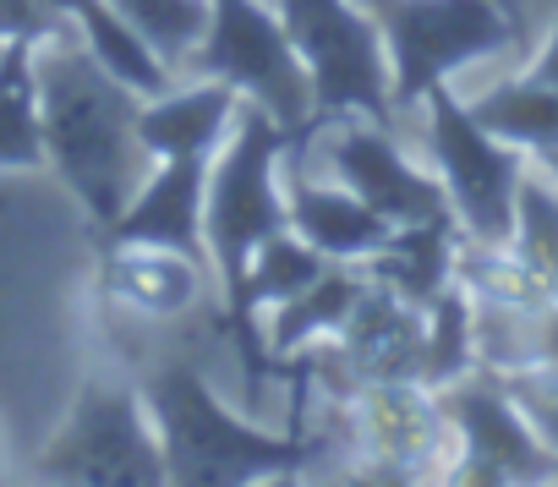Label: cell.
Listing matches in <instances>:
<instances>
[{
	"instance_id": "cell-1",
	"label": "cell",
	"mask_w": 558,
	"mask_h": 487,
	"mask_svg": "<svg viewBox=\"0 0 558 487\" xmlns=\"http://www.w3.org/2000/svg\"><path fill=\"white\" fill-rule=\"evenodd\" d=\"M34 83H39V126L50 165L77 192V203L99 224H110L159 165L137 137L143 94L94 56L77 23H61L34 45Z\"/></svg>"
},
{
	"instance_id": "cell-2",
	"label": "cell",
	"mask_w": 558,
	"mask_h": 487,
	"mask_svg": "<svg viewBox=\"0 0 558 487\" xmlns=\"http://www.w3.org/2000/svg\"><path fill=\"white\" fill-rule=\"evenodd\" d=\"M148 416L159 427V454H165V482H192V487H241L257 476H291L307 471L318 443L307 427L296 433H268L241 422L230 405L214 400V389L192 367H165L143 389Z\"/></svg>"
},
{
	"instance_id": "cell-3",
	"label": "cell",
	"mask_w": 558,
	"mask_h": 487,
	"mask_svg": "<svg viewBox=\"0 0 558 487\" xmlns=\"http://www.w3.org/2000/svg\"><path fill=\"white\" fill-rule=\"evenodd\" d=\"M286 148H291V132L279 126L263 105L241 99L230 137L208 159V181H203V247H208V264L219 275L225 307L235 302L252 253L263 247L268 235L291 230Z\"/></svg>"
},
{
	"instance_id": "cell-4",
	"label": "cell",
	"mask_w": 558,
	"mask_h": 487,
	"mask_svg": "<svg viewBox=\"0 0 558 487\" xmlns=\"http://www.w3.org/2000/svg\"><path fill=\"white\" fill-rule=\"evenodd\" d=\"M362 7L389 50L395 110H416L433 83H454L465 66L520 45V28L498 0H362Z\"/></svg>"
},
{
	"instance_id": "cell-5",
	"label": "cell",
	"mask_w": 558,
	"mask_h": 487,
	"mask_svg": "<svg viewBox=\"0 0 558 487\" xmlns=\"http://www.w3.org/2000/svg\"><path fill=\"white\" fill-rule=\"evenodd\" d=\"M186 77H219L241 99L263 105L291 137L318 132L313 72L302 66L286 23L263 0H208V28L186 61Z\"/></svg>"
},
{
	"instance_id": "cell-6",
	"label": "cell",
	"mask_w": 558,
	"mask_h": 487,
	"mask_svg": "<svg viewBox=\"0 0 558 487\" xmlns=\"http://www.w3.org/2000/svg\"><path fill=\"white\" fill-rule=\"evenodd\" d=\"M302 66L313 72L318 121L367 115L378 126L395 121V77L389 50L362 0H274Z\"/></svg>"
},
{
	"instance_id": "cell-7",
	"label": "cell",
	"mask_w": 558,
	"mask_h": 487,
	"mask_svg": "<svg viewBox=\"0 0 558 487\" xmlns=\"http://www.w3.org/2000/svg\"><path fill=\"white\" fill-rule=\"evenodd\" d=\"M422 115H427V154H433L438 181L449 192L460 235L465 241H509L514 192H520L531 154L498 143L449 83H433L422 94Z\"/></svg>"
},
{
	"instance_id": "cell-8",
	"label": "cell",
	"mask_w": 558,
	"mask_h": 487,
	"mask_svg": "<svg viewBox=\"0 0 558 487\" xmlns=\"http://www.w3.org/2000/svg\"><path fill=\"white\" fill-rule=\"evenodd\" d=\"M34 471L50 482H116V487L165 482V454L148 400L121 383L88 378Z\"/></svg>"
},
{
	"instance_id": "cell-9",
	"label": "cell",
	"mask_w": 558,
	"mask_h": 487,
	"mask_svg": "<svg viewBox=\"0 0 558 487\" xmlns=\"http://www.w3.org/2000/svg\"><path fill=\"white\" fill-rule=\"evenodd\" d=\"M444 416L454 427V476H482V482H536L558 476V449L531 427L509 383L487 367H471L465 378L438 389Z\"/></svg>"
},
{
	"instance_id": "cell-10",
	"label": "cell",
	"mask_w": 558,
	"mask_h": 487,
	"mask_svg": "<svg viewBox=\"0 0 558 487\" xmlns=\"http://www.w3.org/2000/svg\"><path fill=\"white\" fill-rule=\"evenodd\" d=\"M318 132H324L318 137L324 170L345 192H356L373 214H384L389 224H422V219L454 214L444 181L427 175V170H416L400 154V143H389V126H378L367 115L362 121L356 115H335V126L318 121Z\"/></svg>"
},
{
	"instance_id": "cell-11",
	"label": "cell",
	"mask_w": 558,
	"mask_h": 487,
	"mask_svg": "<svg viewBox=\"0 0 558 487\" xmlns=\"http://www.w3.org/2000/svg\"><path fill=\"white\" fill-rule=\"evenodd\" d=\"M203 181H208V159H159L148 170V181L132 192V203L105 224L110 247H170L208 269Z\"/></svg>"
},
{
	"instance_id": "cell-12",
	"label": "cell",
	"mask_w": 558,
	"mask_h": 487,
	"mask_svg": "<svg viewBox=\"0 0 558 487\" xmlns=\"http://www.w3.org/2000/svg\"><path fill=\"white\" fill-rule=\"evenodd\" d=\"M422 340H427V307L384 291L367 280L362 302L351 307L345 329H340V362L362 378V383H422Z\"/></svg>"
},
{
	"instance_id": "cell-13",
	"label": "cell",
	"mask_w": 558,
	"mask_h": 487,
	"mask_svg": "<svg viewBox=\"0 0 558 487\" xmlns=\"http://www.w3.org/2000/svg\"><path fill=\"white\" fill-rule=\"evenodd\" d=\"M362 427L373 454H384V471L416 476V471H438V449L454 443V427L444 416L438 389L427 383H367L362 400Z\"/></svg>"
},
{
	"instance_id": "cell-14",
	"label": "cell",
	"mask_w": 558,
	"mask_h": 487,
	"mask_svg": "<svg viewBox=\"0 0 558 487\" xmlns=\"http://www.w3.org/2000/svg\"><path fill=\"white\" fill-rule=\"evenodd\" d=\"M235 110H241V88L219 77H192L181 88L170 83L165 94L143 99L137 137L148 143L154 159H214L235 126Z\"/></svg>"
},
{
	"instance_id": "cell-15",
	"label": "cell",
	"mask_w": 558,
	"mask_h": 487,
	"mask_svg": "<svg viewBox=\"0 0 558 487\" xmlns=\"http://www.w3.org/2000/svg\"><path fill=\"white\" fill-rule=\"evenodd\" d=\"M286 208H291V230L318 247L335 264H367L384 241H389V219L373 214L356 192H345L335 175L329 181H307L286 170Z\"/></svg>"
},
{
	"instance_id": "cell-16",
	"label": "cell",
	"mask_w": 558,
	"mask_h": 487,
	"mask_svg": "<svg viewBox=\"0 0 558 487\" xmlns=\"http://www.w3.org/2000/svg\"><path fill=\"white\" fill-rule=\"evenodd\" d=\"M454 258H460V219L438 214L422 224H395L389 241L362 264V275L416 307H427L449 280H454Z\"/></svg>"
},
{
	"instance_id": "cell-17",
	"label": "cell",
	"mask_w": 558,
	"mask_h": 487,
	"mask_svg": "<svg viewBox=\"0 0 558 487\" xmlns=\"http://www.w3.org/2000/svg\"><path fill=\"white\" fill-rule=\"evenodd\" d=\"M362 291H367L362 269L329 264L307 291H296L291 302H279V307H268V334H263L268 356H296V351H313L318 340L340 334L351 307L362 302Z\"/></svg>"
},
{
	"instance_id": "cell-18",
	"label": "cell",
	"mask_w": 558,
	"mask_h": 487,
	"mask_svg": "<svg viewBox=\"0 0 558 487\" xmlns=\"http://www.w3.org/2000/svg\"><path fill=\"white\" fill-rule=\"evenodd\" d=\"M105 285L116 302L148 318H175L203 296V264L170 253V247H110Z\"/></svg>"
},
{
	"instance_id": "cell-19",
	"label": "cell",
	"mask_w": 558,
	"mask_h": 487,
	"mask_svg": "<svg viewBox=\"0 0 558 487\" xmlns=\"http://www.w3.org/2000/svg\"><path fill=\"white\" fill-rule=\"evenodd\" d=\"M465 110H471L498 143H509V148H520V154H531V159L558 154V83H547V77H531V72L504 77V83H493L487 94L465 99Z\"/></svg>"
},
{
	"instance_id": "cell-20",
	"label": "cell",
	"mask_w": 558,
	"mask_h": 487,
	"mask_svg": "<svg viewBox=\"0 0 558 487\" xmlns=\"http://www.w3.org/2000/svg\"><path fill=\"white\" fill-rule=\"evenodd\" d=\"M34 45L7 39L0 45V170H39L45 126H39V83H34Z\"/></svg>"
},
{
	"instance_id": "cell-21",
	"label": "cell",
	"mask_w": 558,
	"mask_h": 487,
	"mask_svg": "<svg viewBox=\"0 0 558 487\" xmlns=\"http://www.w3.org/2000/svg\"><path fill=\"white\" fill-rule=\"evenodd\" d=\"M45 7L56 12V17H66V23H77V34L94 45V56L121 77V83H132L143 99H154V94H165L170 88V72H165V61L116 17V7L110 0H45Z\"/></svg>"
},
{
	"instance_id": "cell-22",
	"label": "cell",
	"mask_w": 558,
	"mask_h": 487,
	"mask_svg": "<svg viewBox=\"0 0 558 487\" xmlns=\"http://www.w3.org/2000/svg\"><path fill=\"white\" fill-rule=\"evenodd\" d=\"M509 253L531 269V280L558 302V181L531 159L514 192V224H509Z\"/></svg>"
},
{
	"instance_id": "cell-23",
	"label": "cell",
	"mask_w": 558,
	"mask_h": 487,
	"mask_svg": "<svg viewBox=\"0 0 558 487\" xmlns=\"http://www.w3.org/2000/svg\"><path fill=\"white\" fill-rule=\"evenodd\" d=\"M476 367V296L449 280L427 302V340H422V383L444 389Z\"/></svg>"
},
{
	"instance_id": "cell-24",
	"label": "cell",
	"mask_w": 558,
	"mask_h": 487,
	"mask_svg": "<svg viewBox=\"0 0 558 487\" xmlns=\"http://www.w3.org/2000/svg\"><path fill=\"white\" fill-rule=\"evenodd\" d=\"M116 17L165 61L170 77L186 72L203 28H208V0H110Z\"/></svg>"
},
{
	"instance_id": "cell-25",
	"label": "cell",
	"mask_w": 558,
	"mask_h": 487,
	"mask_svg": "<svg viewBox=\"0 0 558 487\" xmlns=\"http://www.w3.org/2000/svg\"><path fill=\"white\" fill-rule=\"evenodd\" d=\"M504 383L520 400V411L531 416V427L558 449V367H525V373H514Z\"/></svg>"
},
{
	"instance_id": "cell-26",
	"label": "cell",
	"mask_w": 558,
	"mask_h": 487,
	"mask_svg": "<svg viewBox=\"0 0 558 487\" xmlns=\"http://www.w3.org/2000/svg\"><path fill=\"white\" fill-rule=\"evenodd\" d=\"M66 17H56L45 0H0V39H45Z\"/></svg>"
},
{
	"instance_id": "cell-27",
	"label": "cell",
	"mask_w": 558,
	"mask_h": 487,
	"mask_svg": "<svg viewBox=\"0 0 558 487\" xmlns=\"http://www.w3.org/2000/svg\"><path fill=\"white\" fill-rule=\"evenodd\" d=\"M531 356L536 367H558V302L531 307Z\"/></svg>"
},
{
	"instance_id": "cell-28",
	"label": "cell",
	"mask_w": 558,
	"mask_h": 487,
	"mask_svg": "<svg viewBox=\"0 0 558 487\" xmlns=\"http://www.w3.org/2000/svg\"><path fill=\"white\" fill-rule=\"evenodd\" d=\"M531 77H547V83H558V23L542 34V45L531 50V66H525Z\"/></svg>"
},
{
	"instance_id": "cell-29",
	"label": "cell",
	"mask_w": 558,
	"mask_h": 487,
	"mask_svg": "<svg viewBox=\"0 0 558 487\" xmlns=\"http://www.w3.org/2000/svg\"><path fill=\"white\" fill-rule=\"evenodd\" d=\"M498 7L514 17V28H520V45H525V0H498Z\"/></svg>"
},
{
	"instance_id": "cell-30",
	"label": "cell",
	"mask_w": 558,
	"mask_h": 487,
	"mask_svg": "<svg viewBox=\"0 0 558 487\" xmlns=\"http://www.w3.org/2000/svg\"><path fill=\"white\" fill-rule=\"evenodd\" d=\"M536 165H542V170H547V175H553V181H558V154H542V159H536Z\"/></svg>"
},
{
	"instance_id": "cell-31",
	"label": "cell",
	"mask_w": 558,
	"mask_h": 487,
	"mask_svg": "<svg viewBox=\"0 0 558 487\" xmlns=\"http://www.w3.org/2000/svg\"><path fill=\"white\" fill-rule=\"evenodd\" d=\"M0 45H7V39H0Z\"/></svg>"
}]
</instances>
